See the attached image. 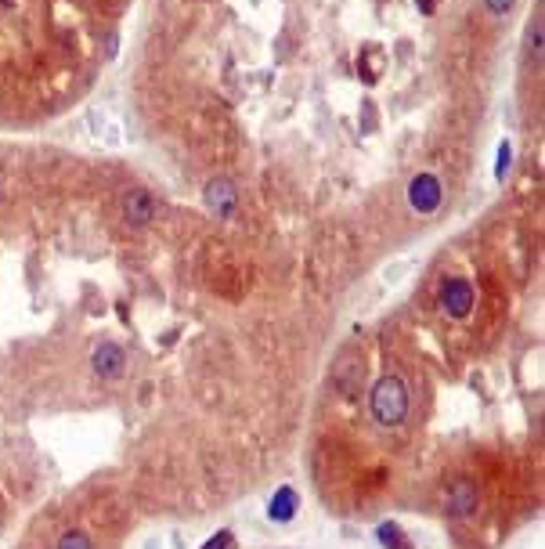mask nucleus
<instances>
[{
  "instance_id": "nucleus-9",
  "label": "nucleus",
  "mask_w": 545,
  "mask_h": 549,
  "mask_svg": "<svg viewBox=\"0 0 545 549\" xmlns=\"http://www.w3.org/2000/svg\"><path fill=\"white\" fill-rule=\"evenodd\" d=\"M206 206L217 213V217H231L235 210V188L228 185V181H209L206 185Z\"/></svg>"
},
{
  "instance_id": "nucleus-14",
  "label": "nucleus",
  "mask_w": 545,
  "mask_h": 549,
  "mask_svg": "<svg viewBox=\"0 0 545 549\" xmlns=\"http://www.w3.org/2000/svg\"><path fill=\"white\" fill-rule=\"evenodd\" d=\"M484 4H488V11H495V15H506L513 8V0H484Z\"/></svg>"
},
{
  "instance_id": "nucleus-10",
  "label": "nucleus",
  "mask_w": 545,
  "mask_h": 549,
  "mask_svg": "<svg viewBox=\"0 0 545 549\" xmlns=\"http://www.w3.org/2000/svg\"><path fill=\"white\" fill-rule=\"evenodd\" d=\"M376 538H379V545H383V549H415V545H412V538H408L398 524H393V521H383V524L376 528Z\"/></svg>"
},
{
  "instance_id": "nucleus-3",
  "label": "nucleus",
  "mask_w": 545,
  "mask_h": 549,
  "mask_svg": "<svg viewBox=\"0 0 545 549\" xmlns=\"http://www.w3.org/2000/svg\"><path fill=\"white\" fill-rule=\"evenodd\" d=\"M90 369H94L102 380H119L127 373V351L116 340H105V344L94 347V354H90Z\"/></svg>"
},
{
  "instance_id": "nucleus-15",
  "label": "nucleus",
  "mask_w": 545,
  "mask_h": 549,
  "mask_svg": "<svg viewBox=\"0 0 545 549\" xmlns=\"http://www.w3.org/2000/svg\"><path fill=\"white\" fill-rule=\"evenodd\" d=\"M0 195H4V185H0Z\"/></svg>"
},
{
  "instance_id": "nucleus-6",
  "label": "nucleus",
  "mask_w": 545,
  "mask_h": 549,
  "mask_svg": "<svg viewBox=\"0 0 545 549\" xmlns=\"http://www.w3.org/2000/svg\"><path fill=\"white\" fill-rule=\"evenodd\" d=\"M408 199H412V210L419 213H434L441 206V181L434 174H419L408 188Z\"/></svg>"
},
{
  "instance_id": "nucleus-1",
  "label": "nucleus",
  "mask_w": 545,
  "mask_h": 549,
  "mask_svg": "<svg viewBox=\"0 0 545 549\" xmlns=\"http://www.w3.org/2000/svg\"><path fill=\"white\" fill-rule=\"evenodd\" d=\"M408 409H412V398H408V387L401 376H379L372 394H369V412L379 426L393 430V426H401L408 419Z\"/></svg>"
},
{
  "instance_id": "nucleus-11",
  "label": "nucleus",
  "mask_w": 545,
  "mask_h": 549,
  "mask_svg": "<svg viewBox=\"0 0 545 549\" xmlns=\"http://www.w3.org/2000/svg\"><path fill=\"white\" fill-rule=\"evenodd\" d=\"M54 549H94V538H90L87 531H80V528H69V531L58 535Z\"/></svg>"
},
{
  "instance_id": "nucleus-8",
  "label": "nucleus",
  "mask_w": 545,
  "mask_h": 549,
  "mask_svg": "<svg viewBox=\"0 0 545 549\" xmlns=\"http://www.w3.org/2000/svg\"><path fill=\"white\" fill-rule=\"evenodd\" d=\"M296 513H300V495H296V488L282 484L278 492L271 495V502H267V517H271L275 524H289Z\"/></svg>"
},
{
  "instance_id": "nucleus-4",
  "label": "nucleus",
  "mask_w": 545,
  "mask_h": 549,
  "mask_svg": "<svg viewBox=\"0 0 545 549\" xmlns=\"http://www.w3.org/2000/svg\"><path fill=\"white\" fill-rule=\"evenodd\" d=\"M361 380H365V358H361L357 351H343L340 361L332 365V383H336V390L350 398V394L361 387Z\"/></svg>"
},
{
  "instance_id": "nucleus-12",
  "label": "nucleus",
  "mask_w": 545,
  "mask_h": 549,
  "mask_svg": "<svg viewBox=\"0 0 545 549\" xmlns=\"http://www.w3.org/2000/svg\"><path fill=\"white\" fill-rule=\"evenodd\" d=\"M202 549H235V535L224 528V531H217L214 538H206V542H202Z\"/></svg>"
},
{
  "instance_id": "nucleus-13",
  "label": "nucleus",
  "mask_w": 545,
  "mask_h": 549,
  "mask_svg": "<svg viewBox=\"0 0 545 549\" xmlns=\"http://www.w3.org/2000/svg\"><path fill=\"white\" fill-rule=\"evenodd\" d=\"M509 156H513V152H509V145L502 141V148H498V170H495V177H506V170H509Z\"/></svg>"
},
{
  "instance_id": "nucleus-7",
  "label": "nucleus",
  "mask_w": 545,
  "mask_h": 549,
  "mask_svg": "<svg viewBox=\"0 0 545 549\" xmlns=\"http://www.w3.org/2000/svg\"><path fill=\"white\" fill-rule=\"evenodd\" d=\"M152 217H156V199H152V192L134 188V192L123 199V221L134 224V228H141V224H148Z\"/></svg>"
},
{
  "instance_id": "nucleus-2",
  "label": "nucleus",
  "mask_w": 545,
  "mask_h": 549,
  "mask_svg": "<svg viewBox=\"0 0 545 549\" xmlns=\"http://www.w3.org/2000/svg\"><path fill=\"white\" fill-rule=\"evenodd\" d=\"M473 303H477V293L466 279H444L441 289H437V308L444 318H466L473 311Z\"/></svg>"
},
{
  "instance_id": "nucleus-5",
  "label": "nucleus",
  "mask_w": 545,
  "mask_h": 549,
  "mask_svg": "<svg viewBox=\"0 0 545 549\" xmlns=\"http://www.w3.org/2000/svg\"><path fill=\"white\" fill-rule=\"evenodd\" d=\"M477 502H480V492L470 477H455V484L448 488V502H444V513L451 521H463V517L477 513Z\"/></svg>"
}]
</instances>
